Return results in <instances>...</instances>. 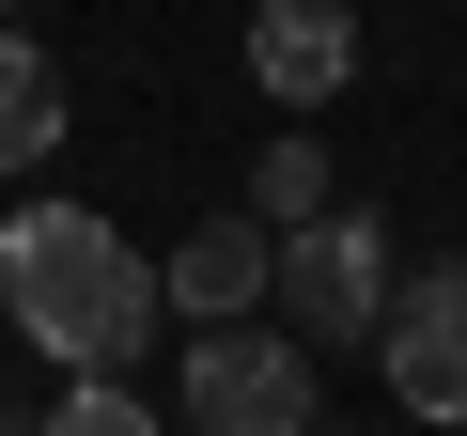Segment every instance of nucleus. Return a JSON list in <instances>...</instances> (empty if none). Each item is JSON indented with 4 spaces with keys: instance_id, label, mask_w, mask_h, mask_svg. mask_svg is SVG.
I'll use <instances>...</instances> for the list:
<instances>
[{
    "instance_id": "nucleus-1",
    "label": "nucleus",
    "mask_w": 467,
    "mask_h": 436,
    "mask_svg": "<svg viewBox=\"0 0 467 436\" xmlns=\"http://www.w3.org/2000/svg\"><path fill=\"white\" fill-rule=\"evenodd\" d=\"M156 265L109 234L94 202H16L0 218V327H16L32 358H63V374H125L140 343H156Z\"/></svg>"
},
{
    "instance_id": "nucleus-2",
    "label": "nucleus",
    "mask_w": 467,
    "mask_h": 436,
    "mask_svg": "<svg viewBox=\"0 0 467 436\" xmlns=\"http://www.w3.org/2000/svg\"><path fill=\"white\" fill-rule=\"evenodd\" d=\"M187 436H312L296 327H187Z\"/></svg>"
},
{
    "instance_id": "nucleus-3",
    "label": "nucleus",
    "mask_w": 467,
    "mask_h": 436,
    "mask_svg": "<svg viewBox=\"0 0 467 436\" xmlns=\"http://www.w3.org/2000/svg\"><path fill=\"white\" fill-rule=\"evenodd\" d=\"M389 296H405V265H389V234H374L358 202H327V218L281 234V312H296V343H374Z\"/></svg>"
},
{
    "instance_id": "nucleus-4",
    "label": "nucleus",
    "mask_w": 467,
    "mask_h": 436,
    "mask_svg": "<svg viewBox=\"0 0 467 436\" xmlns=\"http://www.w3.org/2000/svg\"><path fill=\"white\" fill-rule=\"evenodd\" d=\"M374 358H389V405L451 436V420H467V265H420V281L389 296Z\"/></svg>"
},
{
    "instance_id": "nucleus-5",
    "label": "nucleus",
    "mask_w": 467,
    "mask_h": 436,
    "mask_svg": "<svg viewBox=\"0 0 467 436\" xmlns=\"http://www.w3.org/2000/svg\"><path fill=\"white\" fill-rule=\"evenodd\" d=\"M156 296H171L187 327H234V312H265V296H281V218H202V234L156 265Z\"/></svg>"
},
{
    "instance_id": "nucleus-6",
    "label": "nucleus",
    "mask_w": 467,
    "mask_h": 436,
    "mask_svg": "<svg viewBox=\"0 0 467 436\" xmlns=\"http://www.w3.org/2000/svg\"><path fill=\"white\" fill-rule=\"evenodd\" d=\"M250 78L281 109H327L358 78V16H343V0H265V16H250Z\"/></svg>"
},
{
    "instance_id": "nucleus-7",
    "label": "nucleus",
    "mask_w": 467,
    "mask_h": 436,
    "mask_svg": "<svg viewBox=\"0 0 467 436\" xmlns=\"http://www.w3.org/2000/svg\"><path fill=\"white\" fill-rule=\"evenodd\" d=\"M47 156H63V63L0 32V171H47Z\"/></svg>"
},
{
    "instance_id": "nucleus-8",
    "label": "nucleus",
    "mask_w": 467,
    "mask_h": 436,
    "mask_svg": "<svg viewBox=\"0 0 467 436\" xmlns=\"http://www.w3.org/2000/svg\"><path fill=\"white\" fill-rule=\"evenodd\" d=\"M32 436H171V420H156V405H140L125 374H63V405H47Z\"/></svg>"
},
{
    "instance_id": "nucleus-9",
    "label": "nucleus",
    "mask_w": 467,
    "mask_h": 436,
    "mask_svg": "<svg viewBox=\"0 0 467 436\" xmlns=\"http://www.w3.org/2000/svg\"><path fill=\"white\" fill-rule=\"evenodd\" d=\"M250 218H281V234L327 218V156H312V140H265V156H250Z\"/></svg>"
},
{
    "instance_id": "nucleus-10",
    "label": "nucleus",
    "mask_w": 467,
    "mask_h": 436,
    "mask_svg": "<svg viewBox=\"0 0 467 436\" xmlns=\"http://www.w3.org/2000/svg\"><path fill=\"white\" fill-rule=\"evenodd\" d=\"M0 436H32V405H0Z\"/></svg>"
},
{
    "instance_id": "nucleus-11",
    "label": "nucleus",
    "mask_w": 467,
    "mask_h": 436,
    "mask_svg": "<svg viewBox=\"0 0 467 436\" xmlns=\"http://www.w3.org/2000/svg\"><path fill=\"white\" fill-rule=\"evenodd\" d=\"M0 32H16V0H0Z\"/></svg>"
},
{
    "instance_id": "nucleus-12",
    "label": "nucleus",
    "mask_w": 467,
    "mask_h": 436,
    "mask_svg": "<svg viewBox=\"0 0 467 436\" xmlns=\"http://www.w3.org/2000/svg\"><path fill=\"white\" fill-rule=\"evenodd\" d=\"M312 436H327V420H312Z\"/></svg>"
}]
</instances>
